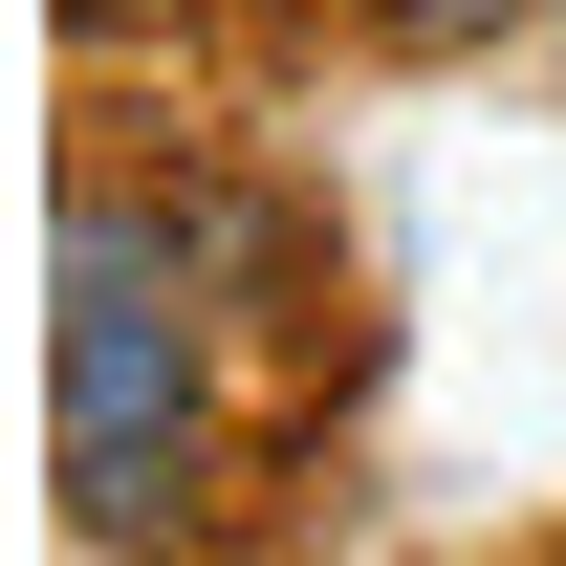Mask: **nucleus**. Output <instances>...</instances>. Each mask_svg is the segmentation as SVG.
<instances>
[{"mask_svg": "<svg viewBox=\"0 0 566 566\" xmlns=\"http://www.w3.org/2000/svg\"><path fill=\"white\" fill-rule=\"evenodd\" d=\"M370 22H392V44H501L523 0H370Z\"/></svg>", "mask_w": 566, "mask_h": 566, "instance_id": "obj_1", "label": "nucleus"}]
</instances>
